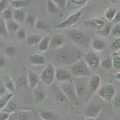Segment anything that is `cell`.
Instances as JSON below:
<instances>
[{"mask_svg":"<svg viewBox=\"0 0 120 120\" xmlns=\"http://www.w3.org/2000/svg\"><path fill=\"white\" fill-rule=\"evenodd\" d=\"M28 114L27 112H21L18 116V120H28Z\"/></svg>","mask_w":120,"mask_h":120,"instance_id":"obj_45","label":"cell"},{"mask_svg":"<svg viewBox=\"0 0 120 120\" xmlns=\"http://www.w3.org/2000/svg\"><path fill=\"white\" fill-rule=\"evenodd\" d=\"M11 114L4 112L3 111H0V120H8L10 117Z\"/></svg>","mask_w":120,"mask_h":120,"instance_id":"obj_44","label":"cell"},{"mask_svg":"<svg viewBox=\"0 0 120 120\" xmlns=\"http://www.w3.org/2000/svg\"><path fill=\"white\" fill-rule=\"evenodd\" d=\"M56 67L52 64H48L41 74V80L45 85L51 86L55 81Z\"/></svg>","mask_w":120,"mask_h":120,"instance_id":"obj_2","label":"cell"},{"mask_svg":"<svg viewBox=\"0 0 120 120\" xmlns=\"http://www.w3.org/2000/svg\"><path fill=\"white\" fill-rule=\"evenodd\" d=\"M117 13V10L115 8H109L106 11L105 13V17L108 21H112L115 17Z\"/></svg>","mask_w":120,"mask_h":120,"instance_id":"obj_28","label":"cell"},{"mask_svg":"<svg viewBox=\"0 0 120 120\" xmlns=\"http://www.w3.org/2000/svg\"><path fill=\"white\" fill-rule=\"evenodd\" d=\"M6 26H7V30H8V34L9 33H14L16 32L20 28V25L17 22H16L15 20L11 19L8 21H5Z\"/></svg>","mask_w":120,"mask_h":120,"instance_id":"obj_21","label":"cell"},{"mask_svg":"<svg viewBox=\"0 0 120 120\" xmlns=\"http://www.w3.org/2000/svg\"><path fill=\"white\" fill-rule=\"evenodd\" d=\"M68 36L74 43L80 46H86L88 44V38L81 32L77 31H71L69 32Z\"/></svg>","mask_w":120,"mask_h":120,"instance_id":"obj_6","label":"cell"},{"mask_svg":"<svg viewBox=\"0 0 120 120\" xmlns=\"http://www.w3.org/2000/svg\"><path fill=\"white\" fill-rule=\"evenodd\" d=\"M92 46L93 49L96 51H102L105 47V43L101 40L97 39L93 41Z\"/></svg>","mask_w":120,"mask_h":120,"instance_id":"obj_30","label":"cell"},{"mask_svg":"<svg viewBox=\"0 0 120 120\" xmlns=\"http://www.w3.org/2000/svg\"><path fill=\"white\" fill-rule=\"evenodd\" d=\"M57 59L61 63L69 64L71 63V60L74 59V56L68 52L62 51L59 54L57 57Z\"/></svg>","mask_w":120,"mask_h":120,"instance_id":"obj_15","label":"cell"},{"mask_svg":"<svg viewBox=\"0 0 120 120\" xmlns=\"http://www.w3.org/2000/svg\"><path fill=\"white\" fill-rule=\"evenodd\" d=\"M111 48L113 52L118 51L120 50V37L116 38L115 41H113L111 46Z\"/></svg>","mask_w":120,"mask_h":120,"instance_id":"obj_40","label":"cell"},{"mask_svg":"<svg viewBox=\"0 0 120 120\" xmlns=\"http://www.w3.org/2000/svg\"><path fill=\"white\" fill-rule=\"evenodd\" d=\"M100 84H101V78L100 76L95 74L91 77L88 85V91H89L88 99H90L93 94L99 90Z\"/></svg>","mask_w":120,"mask_h":120,"instance_id":"obj_9","label":"cell"},{"mask_svg":"<svg viewBox=\"0 0 120 120\" xmlns=\"http://www.w3.org/2000/svg\"><path fill=\"white\" fill-rule=\"evenodd\" d=\"M50 38L48 36L42 37V39L40 40L39 43L38 44V48L39 50H40L42 52L47 51L48 49H49V45H50Z\"/></svg>","mask_w":120,"mask_h":120,"instance_id":"obj_18","label":"cell"},{"mask_svg":"<svg viewBox=\"0 0 120 120\" xmlns=\"http://www.w3.org/2000/svg\"><path fill=\"white\" fill-rule=\"evenodd\" d=\"M9 4L15 9H22L30 4V0H10Z\"/></svg>","mask_w":120,"mask_h":120,"instance_id":"obj_14","label":"cell"},{"mask_svg":"<svg viewBox=\"0 0 120 120\" xmlns=\"http://www.w3.org/2000/svg\"><path fill=\"white\" fill-rule=\"evenodd\" d=\"M96 120H103V119L102 118H97Z\"/></svg>","mask_w":120,"mask_h":120,"instance_id":"obj_53","label":"cell"},{"mask_svg":"<svg viewBox=\"0 0 120 120\" xmlns=\"http://www.w3.org/2000/svg\"><path fill=\"white\" fill-rule=\"evenodd\" d=\"M5 64V61H4V59L3 58H0V67H3Z\"/></svg>","mask_w":120,"mask_h":120,"instance_id":"obj_50","label":"cell"},{"mask_svg":"<svg viewBox=\"0 0 120 120\" xmlns=\"http://www.w3.org/2000/svg\"><path fill=\"white\" fill-rule=\"evenodd\" d=\"M47 9L50 13H56L59 12V8L53 1L49 0L47 1Z\"/></svg>","mask_w":120,"mask_h":120,"instance_id":"obj_34","label":"cell"},{"mask_svg":"<svg viewBox=\"0 0 120 120\" xmlns=\"http://www.w3.org/2000/svg\"><path fill=\"white\" fill-rule=\"evenodd\" d=\"M115 104L117 106V107H120V95L116 98V101L115 102Z\"/></svg>","mask_w":120,"mask_h":120,"instance_id":"obj_49","label":"cell"},{"mask_svg":"<svg viewBox=\"0 0 120 120\" xmlns=\"http://www.w3.org/2000/svg\"><path fill=\"white\" fill-rule=\"evenodd\" d=\"M2 19L4 21H8L11 19H13V12L10 8H7L3 11L1 13Z\"/></svg>","mask_w":120,"mask_h":120,"instance_id":"obj_29","label":"cell"},{"mask_svg":"<svg viewBox=\"0 0 120 120\" xmlns=\"http://www.w3.org/2000/svg\"><path fill=\"white\" fill-rule=\"evenodd\" d=\"M34 97L37 104L42 103L45 98V93L44 91L39 89H34Z\"/></svg>","mask_w":120,"mask_h":120,"instance_id":"obj_23","label":"cell"},{"mask_svg":"<svg viewBox=\"0 0 120 120\" xmlns=\"http://www.w3.org/2000/svg\"><path fill=\"white\" fill-rule=\"evenodd\" d=\"M111 29H112V25H111V24H109V23L105 24L103 28L101 30L99 31V34L102 36H108L111 33Z\"/></svg>","mask_w":120,"mask_h":120,"instance_id":"obj_33","label":"cell"},{"mask_svg":"<svg viewBox=\"0 0 120 120\" xmlns=\"http://www.w3.org/2000/svg\"><path fill=\"white\" fill-rule=\"evenodd\" d=\"M13 19L19 25L22 24L25 19V13L22 9H16L13 12Z\"/></svg>","mask_w":120,"mask_h":120,"instance_id":"obj_19","label":"cell"},{"mask_svg":"<svg viewBox=\"0 0 120 120\" xmlns=\"http://www.w3.org/2000/svg\"><path fill=\"white\" fill-rule=\"evenodd\" d=\"M84 61L91 71H97L100 65V59L94 52H89L86 54Z\"/></svg>","mask_w":120,"mask_h":120,"instance_id":"obj_5","label":"cell"},{"mask_svg":"<svg viewBox=\"0 0 120 120\" xmlns=\"http://www.w3.org/2000/svg\"><path fill=\"white\" fill-rule=\"evenodd\" d=\"M57 99H58L60 102H64V101L68 100L67 98L66 97V96H65V95H64V94H63L62 92H61L60 93H59V94L57 95Z\"/></svg>","mask_w":120,"mask_h":120,"instance_id":"obj_47","label":"cell"},{"mask_svg":"<svg viewBox=\"0 0 120 120\" xmlns=\"http://www.w3.org/2000/svg\"><path fill=\"white\" fill-rule=\"evenodd\" d=\"M29 60L30 63L34 66H44L46 62V59L44 56L40 54H35L30 55Z\"/></svg>","mask_w":120,"mask_h":120,"instance_id":"obj_11","label":"cell"},{"mask_svg":"<svg viewBox=\"0 0 120 120\" xmlns=\"http://www.w3.org/2000/svg\"><path fill=\"white\" fill-rule=\"evenodd\" d=\"M55 79L61 83L63 82H72L73 76L71 72L63 68H58L56 69Z\"/></svg>","mask_w":120,"mask_h":120,"instance_id":"obj_8","label":"cell"},{"mask_svg":"<svg viewBox=\"0 0 120 120\" xmlns=\"http://www.w3.org/2000/svg\"><path fill=\"white\" fill-rule=\"evenodd\" d=\"M0 1H1V0H0Z\"/></svg>","mask_w":120,"mask_h":120,"instance_id":"obj_54","label":"cell"},{"mask_svg":"<svg viewBox=\"0 0 120 120\" xmlns=\"http://www.w3.org/2000/svg\"><path fill=\"white\" fill-rule=\"evenodd\" d=\"M120 12H117L116 14V15H115V17H114V19H113V21H115V22H116V24L117 23H120Z\"/></svg>","mask_w":120,"mask_h":120,"instance_id":"obj_48","label":"cell"},{"mask_svg":"<svg viewBox=\"0 0 120 120\" xmlns=\"http://www.w3.org/2000/svg\"><path fill=\"white\" fill-rule=\"evenodd\" d=\"M60 87L62 92L66 96L68 100L74 99L75 97L77 96L75 93V88H74V83H72V82L61 83Z\"/></svg>","mask_w":120,"mask_h":120,"instance_id":"obj_7","label":"cell"},{"mask_svg":"<svg viewBox=\"0 0 120 120\" xmlns=\"http://www.w3.org/2000/svg\"><path fill=\"white\" fill-rule=\"evenodd\" d=\"M89 24L91 28L99 31L103 28L105 24V22L102 19H95L89 22Z\"/></svg>","mask_w":120,"mask_h":120,"instance_id":"obj_20","label":"cell"},{"mask_svg":"<svg viewBox=\"0 0 120 120\" xmlns=\"http://www.w3.org/2000/svg\"><path fill=\"white\" fill-rule=\"evenodd\" d=\"M53 1L57 5L59 9H64L67 5V0H53Z\"/></svg>","mask_w":120,"mask_h":120,"instance_id":"obj_38","label":"cell"},{"mask_svg":"<svg viewBox=\"0 0 120 120\" xmlns=\"http://www.w3.org/2000/svg\"><path fill=\"white\" fill-rule=\"evenodd\" d=\"M101 108L96 106H93L88 107L85 111V116L87 118H95L98 117L101 112Z\"/></svg>","mask_w":120,"mask_h":120,"instance_id":"obj_16","label":"cell"},{"mask_svg":"<svg viewBox=\"0 0 120 120\" xmlns=\"http://www.w3.org/2000/svg\"><path fill=\"white\" fill-rule=\"evenodd\" d=\"M115 77H116V79H117L118 81H120V72L118 73L117 74H116V76H115Z\"/></svg>","mask_w":120,"mask_h":120,"instance_id":"obj_51","label":"cell"},{"mask_svg":"<svg viewBox=\"0 0 120 120\" xmlns=\"http://www.w3.org/2000/svg\"><path fill=\"white\" fill-rule=\"evenodd\" d=\"M13 95V94L8 93V94H6L4 96L2 97L0 99V111H1L5 107V106L7 105V104L8 103L9 101H10L11 100Z\"/></svg>","mask_w":120,"mask_h":120,"instance_id":"obj_27","label":"cell"},{"mask_svg":"<svg viewBox=\"0 0 120 120\" xmlns=\"http://www.w3.org/2000/svg\"><path fill=\"white\" fill-rule=\"evenodd\" d=\"M8 35V32L7 30L6 24L5 21L2 19L0 21V37H5Z\"/></svg>","mask_w":120,"mask_h":120,"instance_id":"obj_32","label":"cell"},{"mask_svg":"<svg viewBox=\"0 0 120 120\" xmlns=\"http://www.w3.org/2000/svg\"><path fill=\"white\" fill-rule=\"evenodd\" d=\"M86 120H96V119L93 118H87Z\"/></svg>","mask_w":120,"mask_h":120,"instance_id":"obj_52","label":"cell"},{"mask_svg":"<svg viewBox=\"0 0 120 120\" xmlns=\"http://www.w3.org/2000/svg\"><path fill=\"white\" fill-rule=\"evenodd\" d=\"M27 79H28V86L30 89L34 90L37 87L39 82V77L36 73L33 71L28 72Z\"/></svg>","mask_w":120,"mask_h":120,"instance_id":"obj_13","label":"cell"},{"mask_svg":"<svg viewBox=\"0 0 120 120\" xmlns=\"http://www.w3.org/2000/svg\"><path fill=\"white\" fill-rule=\"evenodd\" d=\"M42 37L41 35L38 34H30L26 37L27 43L30 46H34L35 45L38 44Z\"/></svg>","mask_w":120,"mask_h":120,"instance_id":"obj_17","label":"cell"},{"mask_svg":"<svg viewBox=\"0 0 120 120\" xmlns=\"http://www.w3.org/2000/svg\"><path fill=\"white\" fill-rule=\"evenodd\" d=\"M16 52V49L13 46H8L5 50V54L7 57H13Z\"/></svg>","mask_w":120,"mask_h":120,"instance_id":"obj_41","label":"cell"},{"mask_svg":"<svg viewBox=\"0 0 120 120\" xmlns=\"http://www.w3.org/2000/svg\"><path fill=\"white\" fill-rule=\"evenodd\" d=\"M18 83L19 87L22 88H28L29 87L27 78L25 76L20 77L18 80Z\"/></svg>","mask_w":120,"mask_h":120,"instance_id":"obj_35","label":"cell"},{"mask_svg":"<svg viewBox=\"0 0 120 120\" xmlns=\"http://www.w3.org/2000/svg\"><path fill=\"white\" fill-rule=\"evenodd\" d=\"M25 21L27 25H29L30 27H34L35 26L36 19L35 17L32 15H28L26 17H25Z\"/></svg>","mask_w":120,"mask_h":120,"instance_id":"obj_36","label":"cell"},{"mask_svg":"<svg viewBox=\"0 0 120 120\" xmlns=\"http://www.w3.org/2000/svg\"><path fill=\"white\" fill-rule=\"evenodd\" d=\"M92 71L89 69L83 60H79L74 64L71 67V73L72 76L81 78L89 76L91 74Z\"/></svg>","mask_w":120,"mask_h":120,"instance_id":"obj_1","label":"cell"},{"mask_svg":"<svg viewBox=\"0 0 120 120\" xmlns=\"http://www.w3.org/2000/svg\"><path fill=\"white\" fill-rule=\"evenodd\" d=\"M16 36H17V38H19V40H25L27 37L26 31L23 29V28H19L16 31Z\"/></svg>","mask_w":120,"mask_h":120,"instance_id":"obj_37","label":"cell"},{"mask_svg":"<svg viewBox=\"0 0 120 120\" xmlns=\"http://www.w3.org/2000/svg\"><path fill=\"white\" fill-rule=\"evenodd\" d=\"M101 65H102L103 68H104L105 69L109 70V69H111V67H112V60H111L110 59H105L104 61L102 62Z\"/></svg>","mask_w":120,"mask_h":120,"instance_id":"obj_42","label":"cell"},{"mask_svg":"<svg viewBox=\"0 0 120 120\" xmlns=\"http://www.w3.org/2000/svg\"><path fill=\"white\" fill-rule=\"evenodd\" d=\"M81 11H79L77 13H74L72 15L69 16L68 17L66 18V19L55 25L54 28H57V29H65V28H69V27L72 26L79 21V18L81 16Z\"/></svg>","mask_w":120,"mask_h":120,"instance_id":"obj_4","label":"cell"},{"mask_svg":"<svg viewBox=\"0 0 120 120\" xmlns=\"http://www.w3.org/2000/svg\"><path fill=\"white\" fill-rule=\"evenodd\" d=\"M116 94V91L113 85H105L98 90V95L103 100L111 102L113 100Z\"/></svg>","mask_w":120,"mask_h":120,"instance_id":"obj_3","label":"cell"},{"mask_svg":"<svg viewBox=\"0 0 120 120\" xmlns=\"http://www.w3.org/2000/svg\"><path fill=\"white\" fill-rule=\"evenodd\" d=\"M36 28L40 31L44 32H49L50 31V28L49 26L45 23L44 21L41 19L36 20L35 24Z\"/></svg>","mask_w":120,"mask_h":120,"instance_id":"obj_25","label":"cell"},{"mask_svg":"<svg viewBox=\"0 0 120 120\" xmlns=\"http://www.w3.org/2000/svg\"><path fill=\"white\" fill-rule=\"evenodd\" d=\"M17 106L16 103L13 102V101H11V100L10 101L8 102L7 105L5 106V107L1 110V111H3L4 112H6V113L11 114L16 112L17 111Z\"/></svg>","mask_w":120,"mask_h":120,"instance_id":"obj_24","label":"cell"},{"mask_svg":"<svg viewBox=\"0 0 120 120\" xmlns=\"http://www.w3.org/2000/svg\"><path fill=\"white\" fill-rule=\"evenodd\" d=\"M111 34L112 36H115V37H120V23H117L115 26L111 29Z\"/></svg>","mask_w":120,"mask_h":120,"instance_id":"obj_39","label":"cell"},{"mask_svg":"<svg viewBox=\"0 0 120 120\" xmlns=\"http://www.w3.org/2000/svg\"><path fill=\"white\" fill-rule=\"evenodd\" d=\"M86 1V0H71V3L72 5H81Z\"/></svg>","mask_w":120,"mask_h":120,"instance_id":"obj_46","label":"cell"},{"mask_svg":"<svg viewBox=\"0 0 120 120\" xmlns=\"http://www.w3.org/2000/svg\"><path fill=\"white\" fill-rule=\"evenodd\" d=\"M40 115L44 120H55V116L50 111H42L40 112Z\"/></svg>","mask_w":120,"mask_h":120,"instance_id":"obj_31","label":"cell"},{"mask_svg":"<svg viewBox=\"0 0 120 120\" xmlns=\"http://www.w3.org/2000/svg\"><path fill=\"white\" fill-rule=\"evenodd\" d=\"M9 2L8 0H1L0 1V13H1L6 8H8Z\"/></svg>","mask_w":120,"mask_h":120,"instance_id":"obj_43","label":"cell"},{"mask_svg":"<svg viewBox=\"0 0 120 120\" xmlns=\"http://www.w3.org/2000/svg\"><path fill=\"white\" fill-rule=\"evenodd\" d=\"M64 43V37L62 34H56L50 38L49 49L52 50L61 48Z\"/></svg>","mask_w":120,"mask_h":120,"instance_id":"obj_10","label":"cell"},{"mask_svg":"<svg viewBox=\"0 0 120 120\" xmlns=\"http://www.w3.org/2000/svg\"><path fill=\"white\" fill-rule=\"evenodd\" d=\"M4 85L5 88L8 90L10 93L14 94L15 92V85L11 78L10 77H6L4 78Z\"/></svg>","mask_w":120,"mask_h":120,"instance_id":"obj_22","label":"cell"},{"mask_svg":"<svg viewBox=\"0 0 120 120\" xmlns=\"http://www.w3.org/2000/svg\"><path fill=\"white\" fill-rule=\"evenodd\" d=\"M74 86L76 95L78 97H82L86 94L87 87H86L84 81L79 79L76 81L75 83H74Z\"/></svg>","mask_w":120,"mask_h":120,"instance_id":"obj_12","label":"cell"},{"mask_svg":"<svg viewBox=\"0 0 120 120\" xmlns=\"http://www.w3.org/2000/svg\"><path fill=\"white\" fill-rule=\"evenodd\" d=\"M112 66L116 69L117 70H120V51H114L112 54Z\"/></svg>","mask_w":120,"mask_h":120,"instance_id":"obj_26","label":"cell"}]
</instances>
